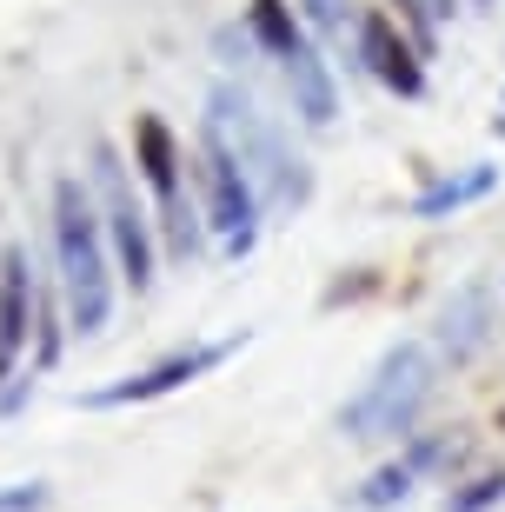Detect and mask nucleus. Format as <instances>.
<instances>
[{
  "mask_svg": "<svg viewBox=\"0 0 505 512\" xmlns=\"http://www.w3.org/2000/svg\"><path fill=\"white\" fill-rule=\"evenodd\" d=\"M206 120L226 133V147L240 153V167H246V180H253V187H266L273 200H286V207H293V200H306L300 160L280 147V133L266 127V114L246 100V87L220 80V87H213V114H206Z\"/></svg>",
  "mask_w": 505,
  "mask_h": 512,
  "instance_id": "nucleus-4",
  "label": "nucleus"
},
{
  "mask_svg": "<svg viewBox=\"0 0 505 512\" xmlns=\"http://www.w3.org/2000/svg\"><path fill=\"white\" fill-rule=\"evenodd\" d=\"M306 27L326 34V40H339L346 34V0H306Z\"/></svg>",
  "mask_w": 505,
  "mask_h": 512,
  "instance_id": "nucleus-16",
  "label": "nucleus"
},
{
  "mask_svg": "<svg viewBox=\"0 0 505 512\" xmlns=\"http://www.w3.org/2000/svg\"><path fill=\"white\" fill-rule=\"evenodd\" d=\"M246 34L260 40L273 60H286V54H293V47L306 40V20L293 14L286 0H253V7H246Z\"/></svg>",
  "mask_w": 505,
  "mask_h": 512,
  "instance_id": "nucleus-13",
  "label": "nucleus"
},
{
  "mask_svg": "<svg viewBox=\"0 0 505 512\" xmlns=\"http://www.w3.org/2000/svg\"><path fill=\"white\" fill-rule=\"evenodd\" d=\"M54 266H60V300H67V326L80 340H94L113 313V253L107 227H100L94 193L74 173L54 180Z\"/></svg>",
  "mask_w": 505,
  "mask_h": 512,
  "instance_id": "nucleus-1",
  "label": "nucleus"
},
{
  "mask_svg": "<svg viewBox=\"0 0 505 512\" xmlns=\"http://www.w3.org/2000/svg\"><path fill=\"white\" fill-rule=\"evenodd\" d=\"M94 207H100V227H107V253H113V273L147 293L153 286V220L147 207L133 200V180H127V160L113 140H94Z\"/></svg>",
  "mask_w": 505,
  "mask_h": 512,
  "instance_id": "nucleus-3",
  "label": "nucleus"
},
{
  "mask_svg": "<svg viewBox=\"0 0 505 512\" xmlns=\"http://www.w3.org/2000/svg\"><path fill=\"white\" fill-rule=\"evenodd\" d=\"M505 499V473H486V479H472L466 493H446V512H486Z\"/></svg>",
  "mask_w": 505,
  "mask_h": 512,
  "instance_id": "nucleus-15",
  "label": "nucleus"
},
{
  "mask_svg": "<svg viewBox=\"0 0 505 512\" xmlns=\"http://www.w3.org/2000/svg\"><path fill=\"white\" fill-rule=\"evenodd\" d=\"M412 479H419V473H412L406 459H393V466H379V473L366 479L353 499H359V506H373V512H379V506H399V499L412 493Z\"/></svg>",
  "mask_w": 505,
  "mask_h": 512,
  "instance_id": "nucleus-14",
  "label": "nucleus"
},
{
  "mask_svg": "<svg viewBox=\"0 0 505 512\" xmlns=\"http://www.w3.org/2000/svg\"><path fill=\"white\" fill-rule=\"evenodd\" d=\"M280 74H286V87H293V114H300L306 127H326V120L339 114L333 67L319 60V47H313V40H300V47H293V54L280 60Z\"/></svg>",
  "mask_w": 505,
  "mask_h": 512,
  "instance_id": "nucleus-10",
  "label": "nucleus"
},
{
  "mask_svg": "<svg viewBox=\"0 0 505 512\" xmlns=\"http://www.w3.org/2000/svg\"><path fill=\"white\" fill-rule=\"evenodd\" d=\"M133 160H140V180L153 187L167 253H173V260H193V253H200L206 220L193 213V200H187V180H180V140H173V127L160 114H140V120H133Z\"/></svg>",
  "mask_w": 505,
  "mask_h": 512,
  "instance_id": "nucleus-6",
  "label": "nucleus"
},
{
  "mask_svg": "<svg viewBox=\"0 0 505 512\" xmlns=\"http://www.w3.org/2000/svg\"><path fill=\"white\" fill-rule=\"evenodd\" d=\"M34 306H40V286H34V260L20 240L0 247V386L14 380L20 353L34 340Z\"/></svg>",
  "mask_w": 505,
  "mask_h": 512,
  "instance_id": "nucleus-8",
  "label": "nucleus"
},
{
  "mask_svg": "<svg viewBox=\"0 0 505 512\" xmlns=\"http://www.w3.org/2000/svg\"><path fill=\"white\" fill-rule=\"evenodd\" d=\"M34 506H47V486H40V479H27V486H7V493H0V512H34Z\"/></svg>",
  "mask_w": 505,
  "mask_h": 512,
  "instance_id": "nucleus-17",
  "label": "nucleus"
},
{
  "mask_svg": "<svg viewBox=\"0 0 505 512\" xmlns=\"http://www.w3.org/2000/svg\"><path fill=\"white\" fill-rule=\"evenodd\" d=\"M200 213H206V227L226 240L233 260L253 253V240H260V187L246 180L240 153L226 147V133L213 120L200 127Z\"/></svg>",
  "mask_w": 505,
  "mask_h": 512,
  "instance_id": "nucleus-5",
  "label": "nucleus"
},
{
  "mask_svg": "<svg viewBox=\"0 0 505 512\" xmlns=\"http://www.w3.org/2000/svg\"><path fill=\"white\" fill-rule=\"evenodd\" d=\"M426 393H432V353L419 340H399L373 366V380L339 406V433L346 439H399V433H412Z\"/></svg>",
  "mask_w": 505,
  "mask_h": 512,
  "instance_id": "nucleus-2",
  "label": "nucleus"
},
{
  "mask_svg": "<svg viewBox=\"0 0 505 512\" xmlns=\"http://www.w3.org/2000/svg\"><path fill=\"white\" fill-rule=\"evenodd\" d=\"M233 346H240V340H213V346H193V353H173V360L147 366V373H127V380L87 393L80 406H140V399H167V393H180V386H193L200 373H213Z\"/></svg>",
  "mask_w": 505,
  "mask_h": 512,
  "instance_id": "nucleus-9",
  "label": "nucleus"
},
{
  "mask_svg": "<svg viewBox=\"0 0 505 512\" xmlns=\"http://www.w3.org/2000/svg\"><path fill=\"white\" fill-rule=\"evenodd\" d=\"M486 293H479V286H466V293H459V300H446V313H439V346H446L452 360H466L472 346L486 340Z\"/></svg>",
  "mask_w": 505,
  "mask_h": 512,
  "instance_id": "nucleus-12",
  "label": "nucleus"
},
{
  "mask_svg": "<svg viewBox=\"0 0 505 512\" xmlns=\"http://www.w3.org/2000/svg\"><path fill=\"white\" fill-rule=\"evenodd\" d=\"M353 40H359V60H366V74H373L379 87H393L399 100H419V94H426L419 47L399 34V20L386 14V7H366V14H359V27H353Z\"/></svg>",
  "mask_w": 505,
  "mask_h": 512,
  "instance_id": "nucleus-7",
  "label": "nucleus"
},
{
  "mask_svg": "<svg viewBox=\"0 0 505 512\" xmlns=\"http://www.w3.org/2000/svg\"><path fill=\"white\" fill-rule=\"evenodd\" d=\"M499 187V167H466V173H446V180H432L419 200H412V220H439V213H459V207H472V200H486V193Z\"/></svg>",
  "mask_w": 505,
  "mask_h": 512,
  "instance_id": "nucleus-11",
  "label": "nucleus"
}]
</instances>
